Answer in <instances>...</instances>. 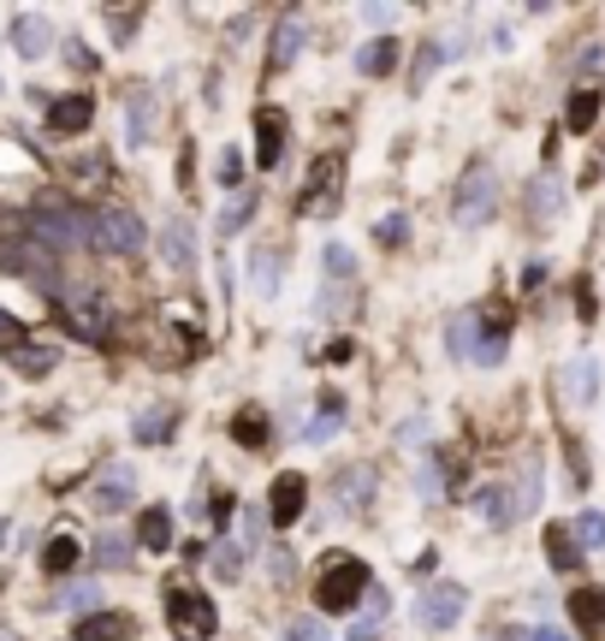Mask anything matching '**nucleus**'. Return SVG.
Here are the masks:
<instances>
[{
	"mask_svg": "<svg viewBox=\"0 0 605 641\" xmlns=\"http://www.w3.org/2000/svg\"><path fill=\"white\" fill-rule=\"evenodd\" d=\"M0 268L24 273V280L42 285V291H60V273H54V250H42L31 232H24V238H0Z\"/></svg>",
	"mask_w": 605,
	"mask_h": 641,
	"instance_id": "obj_7",
	"label": "nucleus"
},
{
	"mask_svg": "<svg viewBox=\"0 0 605 641\" xmlns=\"http://www.w3.org/2000/svg\"><path fill=\"white\" fill-rule=\"evenodd\" d=\"M505 493V529L511 522H523V517H535V505H540V463H523L516 470V487H498Z\"/></svg>",
	"mask_w": 605,
	"mask_h": 641,
	"instance_id": "obj_14",
	"label": "nucleus"
},
{
	"mask_svg": "<svg viewBox=\"0 0 605 641\" xmlns=\"http://www.w3.org/2000/svg\"><path fill=\"white\" fill-rule=\"evenodd\" d=\"M333 434H338V404H327V416H315V421H309V428H303V440H309V446H321V440H333Z\"/></svg>",
	"mask_w": 605,
	"mask_h": 641,
	"instance_id": "obj_43",
	"label": "nucleus"
},
{
	"mask_svg": "<svg viewBox=\"0 0 605 641\" xmlns=\"http://www.w3.org/2000/svg\"><path fill=\"white\" fill-rule=\"evenodd\" d=\"M570 611H575V630L605 636V588H575L570 594Z\"/></svg>",
	"mask_w": 605,
	"mask_h": 641,
	"instance_id": "obj_24",
	"label": "nucleus"
},
{
	"mask_svg": "<svg viewBox=\"0 0 605 641\" xmlns=\"http://www.w3.org/2000/svg\"><path fill=\"white\" fill-rule=\"evenodd\" d=\"M160 256H167V268L172 273H197V232H190V221L184 214H172L167 226H160Z\"/></svg>",
	"mask_w": 605,
	"mask_h": 641,
	"instance_id": "obj_13",
	"label": "nucleus"
},
{
	"mask_svg": "<svg viewBox=\"0 0 605 641\" xmlns=\"http://www.w3.org/2000/svg\"><path fill=\"white\" fill-rule=\"evenodd\" d=\"M303 42H309V19H303L298 7H291L285 19H279V31H273L268 66H273V71H279V66H291V60H298V54H303Z\"/></svg>",
	"mask_w": 605,
	"mask_h": 641,
	"instance_id": "obj_15",
	"label": "nucleus"
},
{
	"mask_svg": "<svg viewBox=\"0 0 605 641\" xmlns=\"http://www.w3.org/2000/svg\"><path fill=\"white\" fill-rule=\"evenodd\" d=\"M108 24L125 36V31H137V12H108Z\"/></svg>",
	"mask_w": 605,
	"mask_h": 641,
	"instance_id": "obj_49",
	"label": "nucleus"
},
{
	"mask_svg": "<svg viewBox=\"0 0 605 641\" xmlns=\"http://www.w3.org/2000/svg\"><path fill=\"white\" fill-rule=\"evenodd\" d=\"M338 196H345V155H321L315 167H309V179H303V196H298V214H333L338 209Z\"/></svg>",
	"mask_w": 605,
	"mask_h": 641,
	"instance_id": "obj_4",
	"label": "nucleus"
},
{
	"mask_svg": "<svg viewBox=\"0 0 605 641\" xmlns=\"http://www.w3.org/2000/svg\"><path fill=\"white\" fill-rule=\"evenodd\" d=\"M60 315L71 320V333H83V339H108V327H113L108 303H101L96 291H66V297H60Z\"/></svg>",
	"mask_w": 605,
	"mask_h": 641,
	"instance_id": "obj_10",
	"label": "nucleus"
},
{
	"mask_svg": "<svg viewBox=\"0 0 605 641\" xmlns=\"http://www.w3.org/2000/svg\"><path fill=\"white\" fill-rule=\"evenodd\" d=\"M575 547H582V552H594V547H605V511H582V517H575Z\"/></svg>",
	"mask_w": 605,
	"mask_h": 641,
	"instance_id": "obj_36",
	"label": "nucleus"
},
{
	"mask_svg": "<svg viewBox=\"0 0 605 641\" xmlns=\"http://www.w3.org/2000/svg\"><path fill=\"white\" fill-rule=\"evenodd\" d=\"M285 131H291V120L279 108L256 113V160L261 167H279V155H285Z\"/></svg>",
	"mask_w": 605,
	"mask_h": 641,
	"instance_id": "obj_16",
	"label": "nucleus"
},
{
	"mask_svg": "<svg viewBox=\"0 0 605 641\" xmlns=\"http://www.w3.org/2000/svg\"><path fill=\"white\" fill-rule=\"evenodd\" d=\"M209 571H214L220 582H238V576H244V552L232 547V541H220V547L209 552Z\"/></svg>",
	"mask_w": 605,
	"mask_h": 641,
	"instance_id": "obj_34",
	"label": "nucleus"
},
{
	"mask_svg": "<svg viewBox=\"0 0 605 641\" xmlns=\"http://www.w3.org/2000/svg\"><path fill=\"white\" fill-rule=\"evenodd\" d=\"M232 511H238V499H232V493H220V499H214V529H226Z\"/></svg>",
	"mask_w": 605,
	"mask_h": 641,
	"instance_id": "obj_46",
	"label": "nucleus"
},
{
	"mask_svg": "<svg viewBox=\"0 0 605 641\" xmlns=\"http://www.w3.org/2000/svg\"><path fill=\"white\" fill-rule=\"evenodd\" d=\"M279 273H285V256L261 244V250L249 256V285H256V297H279V285H285Z\"/></svg>",
	"mask_w": 605,
	"mask_h": 641,
	"instance_id": "obj_21",
	"label": "nucleus"
},
{
	"mask_svg": "<svg viewBox=\"0 0 605 641\" xmlns=\"http://www.w3.org/2000/svg\"><path fill=\"white\" fill-rule=\"evenodd\" d=\"M422 493H446V463H422Z\"/></svg>",
	"mask_w": 605,
	"mask_h": 641,
	"instance_id": "obj_45",
	"label": "nucleus"
},
{
	"mask_svg": "<svg viewBox=\"0 0 605 641\" xmlns=\"http://www.w3.org/2000/svg\"><path fill=\"white\" fill-rule=\"evenodd\" d=\"M0 541H7V522H0Z\"/></svg>",
	"mask_w": 605,
	"mask_h": 641,
	"instance_id": "obj_53",
	"label": "nucleus"
},
{
	"mask_svg": "<svg viewBox=\"0 0 605 641\" xmlns=\"http://www.w3.org/2000/svg\"><path fill=\"white\" fill-rule=\"evenodd\" d=\"M125 137L137 143H155V90H131L125 95Z\"/></svg>",
	"mask_w": 605,
	"mask_h": 641,
	"instance_id": "obj_18",
	"label": "nucleus"
},
{
	"mask_svg": "<svg viewBox=\"0 0 605 641\" xmlns=\"http://www.w3.org/2000/svg\"><path fill=\"white\" fill-rule=\"evenodd\" d=\"M167 630L179 636V641H209V636L220 630L209 594H197V588H172V594H167Z\"/></svg>",
	"mask_w": 605,
	"mask_h": 641,
	"instance_id": "obj_5",
	"label": "nucleus"
},
{
	"mask_svg": "<svg viewBox=\"0 0 605 641\" xmlns=\"http://www.w3.org/2000/svg\"><path fill=\"white\" fill-rule=\"evenodd\" d=\"M404 232H410V226H404V214H386V221L374 226V238H380V244H404Z\"/></svg>",
	"mask_w": 605,
	"mask_h": 641,
	"instance_id": "obj_44",
	"label": "nucleus"
},
{
	"mask_svg": "<svg viewBox=\"0 0 605 641\" xmlns=\"http://www.w3.org/2000/svg\"><path fill=\"white\" fill-rule=\"evenodd\" d=\"M131 440H143V446H160V440H172V411H149V416H137V428H131Z\"/></svg>",
	"mask_w": 605,
	"mask_h": 641,
	"instance_id": "obj_33",
	"label": "nucleus"
},
{
	"mask_svg": "<svg viewBox=\"0 0 605 641\" xmlns=\"http://www.w3.org/2000/svg\"><path fill=\"white\" fill-rule=\"evenodd\" d=\"M232 440L249 446V451H261L268 446V411H256V404H244L238 416H232Z\"/></svg>",
	"mask_w": 605,
	"mask_h": 641,
	"instance_id": "obj_28",
	"label": "nucleus"
},
{
	"mask_svg": "<svg viewBox=\"0 0 605 641\" xmlns=\"http://www.w3.org/2000/svg\"><path fill=\"white\" fill-rule=\"evenodd\" d=\"M261 522H268V511H244V541H261Z\"/></svg>",
	"mask_w": 605,
	"mask_h": 641,
	"instance_id": "obj_47",
	"label": "nucleus"
},
{
	"mask_svg": "<svg viewBox=\"0 0 605 641\" xmlns=\"http://www.w3.org/2000/svg\"><path fill=\"white\" fill-rule=\"evenodd\" d=\"M575 552H582V547H575V535L552 522V529H546V559H552L558 571H575Z\"/></svg>",
	"mask_w": 605,
	"mask_h": 641,
	"instance_id": "obj_32",
	"label": "nucleus"
},
{
	"mask_svg": "<svg viewBox=\"0 0 605 641\" xmlns=\"http://www.w3.org/2000/svg\"><path fill=\"white\" fill-rule=\"evenodd\" d=\"M214 179L226 184V191H238V179H244V155H238V149H220V160H214Z\"/></svg>",
	"mask_w": 605,
	"mask_h": 641,
	"instance_id": "obj_40",
	"label": "nucleus"
},
{
	"mask_svg": "<svg viewBox=\"0 0 605 641\" xmlns=\"http://www.w3.org/2000/svg\"><path fill=\"white\" fill-rule=\"evenodd\" d=\"M12 327H19V320H7V315H0V333H12Z\"/></svg>",
	"mask_w": 605,
	"mask_h": 641,
	"instance_id": "obj_52",
	"label": "nucleus"
},
{
	"mask_svg": "<svg viewBox=\"0 0 605 641\" xmlns=\"http://www.w3.org/2000/svg\"><path fill=\"white\" fill-rule=\"evenodd\" d=\"M96 559L108 564V571H125V559H131V541H125V535H101Z\"/></svg>",
	"mask_w": 605,
	"mask_h": 641,
	"instance_id": "obj_38",
	"label": "nucleus"
},
{
	"mask_svg": "<svg viewBox=\"0 0 605 641\" xmlns=\"http://www.w3.org/2000/svg\"><path fill=\"white\" fill-rule=\"evenodd\" d=\"M78 559H83V547H78V535H54L48 547H42V571H54V576H66V571H78Z\"/></svg>",
	"mask_w": 605,
	"mask_h": 641,
	"instance_id": "obj_29",
	"label": "nucleus"
},
{
	"mask_svg": "<svg viewBox=\"0 0 605 641\" xmlns=\"http://www.w3.org/2000/svg\"><path fill=\"white\" fill-rule=\"evenodd\" d=\"M446 351L463 357V362H505L511 351V327L505 320H481V315H463L446 327Z\"/></svg>",
	"mask_w": 605,
	"mask_h": 641,
	"instance_id": "obj_2",
	"label": "nucleus"
},
{
	"mask_svg": "<svg viewBox=\"0 0 605 641\" xmlns=\"http://www.w3.org/2000/svg\"><path fill=\"white\" fill-rule=\"evenodd\" d=\"M600 101H605V90H594V83H582V90L570 95V108H564V125L582 137V131H594V120H600Z\"/></svg>",
	"mask_w": 605,
	"mask_h": 641,
	"instance_id": "obj_26",
	"label": "nucleus"
},
{
	"mask_svg": "<svg viewBox=\"0 0 605 641\" xmlns=\"http://www.w3.org/2000/svg\"><path fill=\"white\" fill-rule=\"evenodd\" d=\"M368 588H374V576H368V564L357 552H327V559H321V576H315V606L321 611H350Z\"/></svg>",
	"mask_w": 605,
	"mask_h": 641,
	"instance_id": "obj_1",
	"label": "nucleus"
},
{
	"mask_svg": "<svg viewBox=\"0 0 605 641\" xmlns=\"http://www.w3.org/2000/svg\"><path fill=\"white\" fill-rule=\"evenodd\" d=\"M327 268H333L338 285H350V273H357V256H350L345 244H327Z\"/></svg>",
	"mask_w": 605,
	"mask_h": 641,
	"instance_id": "obj_42",
	"label": "nucleus"
},
{
	"mask_svg": "<svg viewBox=\"0 0 605 641\" xmlns=\"http://www.w3.org/2000/svg\"><path fill=\"white\" fill-rule=\"evenodd\" d=\"M48 19H42V12H19V19H12V48L24 54V60H42V54H48Z\"/></svg>",
	"mask_w": 605,
	"mask_h": 641,
	"instance_id": "obj_19",
	"label": "nucleus"
},
{
	"mask_svg": "<svg viewBox=\"0 0 605 641\" xmlns=\"http://www.w3.org/2000/svg\"><path fill=\"white\" fill-rule=\"evenodd\" d=\"M71 641H131V618L125 611H96V618L78 623V636Z\"/></svg>",
	"mask_w": 605,
	"mask_h": 641,
	"instance_id": "obj_25",
	"label": "nucleus"
},
{
	"mask_svg": "<svg viewBox=\"0 0 605 641\" xmlns=\"http://www.w3.org/2000/svg\"><path fill=\"white\" fill-rule=\"evenodd\" d=\"M54 362H60V351L54 345H31V339H7V369L19 374H48Z\"/></svg>",
	"mask_w": 605,
	"mask_h": 641,
	"instance_id": "obj_20",
	"label": "nucleus"
},
{
	"mask_svg": "<svg viewBox=\"0 0 605 641\" xmlns=\"http://www.w3.org/2000/svg\"><path fill=\"white\" fill-rule=\"evenodd\" d=\"M279 641H327V623L321 618H291L285 630H279Z\"/></svg>",
	"mask_w": 605,
	"mask_h": 641,
	"instance_id": "obj_41",
	"label": "nucleus"
},
{
	"mask_svg": "<svg viewBox=\"0 0 605 641\" xmlns=\"http://www.w3.org/2000/svg\"><path fill=\"white\" fill-rule=\"evenodd\" d=\"M463 606H469L463 582H434V588L416 600V618H422V630H451V623L463 618Z\"/></svg>",
	"mask_w": 605,
	"mask_h": 641,
	"instance_id": "obj_9",
	"label": "nucleus"
},
{
	"mask_svg": "<svg viewBox=\"0 0 605 641\" xmlns=\"http://www.w3.org/2000/svg\"><path fill=\"white\" fill-rule=\"evenodd\" d=\"M137 547L143 552H167L172 547V511L167 505H149V511L137 517Z\"/></svg>",
	"mask_w": 605,
	"mask_h": 641,
	"instance_id": "obj_23",
	"label": "nucleus"
},
{
	"mask_svg": "<svg viewBox=\"0 0 605 641\" xmlns=\"http://www.w3.org/2000/svg\"><path fill=\"white\" fill-rule=\"evenodd\" d=\"M535 641H570V636L558 630V623H540V630H535Z\"/></svg>",
	"mask_w": 605,
	"mask_h": 641,
	"instance_id": "obj_50",
	"label": "nucleus"
},
{
	"mask_svg": "<svg viewBox=\"0 0 605 641\" xmlns=\"http://www.w3.org/2000/svg\"><path fill=\"white\" fill-rule=\"evenodd\" d=\"M427 440V421L416 416V421H404V446H422Z\"/></svg>",
	"mask_w": 605,
	"mask_h": 641,
	"instance_id": "obj_48",
	"label": "nucleus"
},
{
	"mask_svg": "<svg viewBox=\"0 0 605 641\" xmlns=\"http://www.w3.org/2000/svg\"><path fill=\"white\" fill-rule=\"evenodd\" d=\"M350 641H380V636H374V623H350Z\"/></svg>",
	"mask_w": 605,
	"mask_h": 641,
	"instance_id": "obj_51",
	"label": "nucleus"
},
{
	"mask_svg": "<svg viewBox=\"0 0 605 641\" xmlns=\"http://www.w3.org/2000/svg\"><path fill=\"white\" fill-rule=\"evenodd\" d=\"M392 66H397V42H392V36H374V42L357 54V71H368V78H386Z\"/></svg>",
	"mask_w": 605,
	"mask_h": 641,
	"instance_id": "obj_30",
	"label": "nucleus"
},
{
	"mask_svg": "<svg viewBox=\"0 0 605 641\" xmlns=\"http://www.w3.org/2000/svg\"><path fill=\"white\" fill-rule=\"evenodd\" d=\"M558 398L575 404V411H582V404H594L600 398V362L594 357H570L564 369H558Z\"/></svg>",
	"mask_w": 605,
	"mask_h": 641,
	"instance_id": "obj_12",
	"label": "nucleus"
},
{
	"mask_svg": "<svg viewBox=\"0 0 605 641\" xmlns=\"http://www.w3.org/2000/svg\"><path fill=\"white\" fill-rule=\"evenodd\" d=\"M90 244H101L108 256H137L149 244V232H143V221L131 209H101L90 214Z\"/></svg>",
	"mask_w": 605,
	"mask_h": 641,
	"instance_id": "obj_6",
	"label": "nucleus"
},
{
	"mask_svg": "<svg viewBox=\"0 0 605 641\" xmlns=\"http://www.w3.org/2000/svg\"><path fill=\"white\" fill-rule=\"evenodd\" d=\"M493 214H498V172L481 160V167H469L463 184H457V226L475 232V226L493 221Z\"/></svg>",
	"mask_w": 605,
	"mask_h": 641,
	"instance_id": "obj_3",
	"label": "nucleus"
},
{
	"mask_svg": "<svg viewBox=\"0 0 605 641\" xmlns=\"http://www.w3.org/2000/svg\"><path fill=\"white\" fill-rule=\"evenodd\" d=\"M249 214H256V191H238L226 202V209H220V221H214V232H220V244L232 238V232H244L249 226Z\"/></svg>",
	"mask_w": 605,
	"mask_h": 641,
	"instance_id": "obj_31",
	"label": "nucleus"
},
{
	"mask_svg": "<svg viewBox=\"0 0 605 641\" xmlns=\"http://www.w3.org/2000/svg\"><path fill=\"white\" fill-rule=\"evenodd\" d=\"M368 499H374V475H368V470H345V475H338V511H345V517H362Z\"/></svg>",
	"mask_w": 605,
	"mask_h": 641,
	"instance_id": "obj_22",
	"label": "nucleus"
},
{
	"mask_svg": "<svg viewBox=\"0 0 605 641\" xmlns=\"http://www.w3.org/2000/svg\"><path fill=\"white\" fill-rule=\"evenodd\" d=\"M552 214H564V191H552V179L535 184V221H552Z\"/></svg>",
	"mask_w": 605,
	"mask_h": 641,
	"instance_id": "obj_39",
	"label": "nucleus"
},
{
	"mask_svg": "<svg viewBox=\"0 0 605 641\" xmlns=\"http://www.w3.org/2000/svg\"><path fill=\"white\" fill-rule=\"evenodd\" d=\"M131 493H137V481H131V470H108L96 481V505L101 511H125L131 505Z\"/></svg>",
	"mask_w": 605,
	"mask_h": 641,
	"instance_id": "obj_27",
	"label": "nucleus"
},
{
	"mask_svg": "<svg viewBox=\"0 0 605 641\" xmlns=\"http://www.w3.org/2000/svg\"><path fill=\"white\" fill-rule=\"evenodd\" d=\"M446 60H451V48H446V42H427V48L416 54V66H410V78H416V83H427V71H439Z\"/></svg>",
	"mask_w": 605,
	"mask_h": 641,
	"instance_id": "obj_37",
	"label": "nucleus"
},
{
	"mask_svg": "<svg viewBox=\"0 0 605 641\" xmlns=\"http://www.w3.org/2000/svg\"><path fill=\"white\" fill-rule=\"evenodd\" d=\"M303 505H309V481L298 470H285L273 481V493H268V522L273 529H291V522L303 517Z\"/></svg>",
	"mask_w": 605,
	"mask_h": 641,
	"instance_id": "obj_11",
	"label": "nucleus"
},
{
	"mask_svg": "<svg viewBox=\"0 0 605 641\" xmlns=\"http://www.w3.org/2000/svg\"><path fill=\"white\" fill-rule=\"evenodd\" d=\"M31 238L42 244V250H71V244L90 238V221H83L78 209H36Z\"/></svg>",
	"mask_w": 605,
	"mask_h": 641,
	"instance_id": "obj_8",
	"label": "nucleus"
},
{
	"mask_svg": "<svg viewBox=\"0 0 605 641\" xmlns=\"http://www.w3.org/2000/svg\"><path fill=\"white\" fill-rule=\"evenodd\" d=\"M90 120H96V101L90 95H60L48 108V131H54V137H78V131H90Z\"/></svg>",
	"mask_w": 605,
	"mask_h": 641,
	"instance_id": "obj_17",
	"label": "nucleus"
},
{
	"mask_svg": "<svg viewBox=\"0 0 605 641\" xmlns=\"http://www.w3.org/2000/svg\"><path fill=\"white\" fill-rule=\"evenodd\" d=\"M60 606L66 611H83V618H96V611H101V588H96V582H71V588L60 594Z\"/></svg>",
	"mask_w": 605,
	"mask_h": 641,
	"instance_id": "obj_35",
	"label": "nucleus"
}]
</instances>
